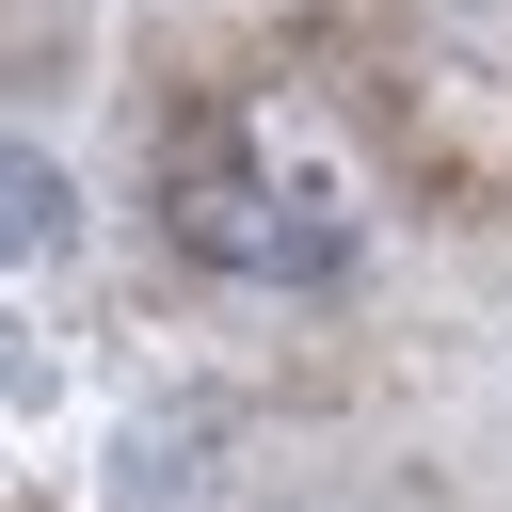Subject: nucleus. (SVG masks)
<instances>
[{
    "instance_id": "1",
    "label": "nucleus",
    "mask_w": 512,
    "mask_h": 512,
    "mask_svg": "<svg viewBox=\"0 0 512 512\" xmlns=\"http://www.w3.org/2000/svg\"><path fill=\"white\" fill-rule=\"evenodd\" d=\"M176 240H192L208 272H336V240H320V224H288L240 160H176Z\"/></svg>"
},
{
    "instance_id": "2",
    "label": "nucleus",
    "mask_w": 512,
    "mask_h": 512,
    "mask_svg": "<svg viewBox=\"0 0 512 512\" xmlns=\"http://www.w3.org/2000/svg\"><path fill=\"white\" fill-rule=\"evenodd\" d=\"M64 224H80V208H64V176H48L32 144H0V272H32Z\"/></svg>"
},
{
    "instance_id": "3",
    "label": "nucleus",
    "mask_w": 512,
    "mask_h": 512,
    "mask_svg": "<svg viewBox=\"0 0 512 512\" xmlns=\"http://www.w3.org/2000/svg\"><path fill=\"white\" fill-rule=\"evenodd\" d=\"M0 400H48V352H32V320L0 304Z\"/></svg>"
}]
</instances>
